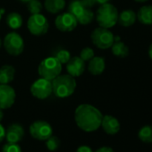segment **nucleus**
I'll list each match as a JSON object with an SVG mask.
<instances>
[{
    "label": "nucleus",
    "instance_id": "31",
    "mask_svg": "<svg viewBox=\"0 0 152 152\" xmlns=\"http://www.w3.org/2000/svg\"><path fill=\"white\" fill-rule=\"evenodd\" d=\"M76 152H93V150L91 149V147L89 146H86V145H83V146H80Z\"/></svg>",
    "mask_w": 152,
    "mask_h": 152
},
{
    "label": "nucleus",
    "instance_id": "35",
    "mask_svg": "<svg viewBox=\"0 0 152 152\" xmlns=\"http://www.w3.org/2000/svg\"><path fill=\"white\" fill-rule=\"evenodd\" d=\"M97 1V4H99V5H103V4H106V3H108L109 0H96Z\"/></svg>",
    "mask_w": 152,
    "mask_h": 152
},
{
    "label": "nucleus",
    "instance_id": "39",
    "mask_svg": "<svg viewBox=\"0 0 152 152\" xmlns=\"http://www.w3.org/2000/svg\"><path fill=\"white\" fill-rule=\"evenodd\" d=\"M1 17H2V12L0 10V20H1Z\"/></svg>",
    "mask_w": 152,
    "mask_h": 152
},
{
    "label": "nucleus",
    "instance_id": "22",
    "mask_svg": "<svg viewBox=\"0 0 152 152\" xmlns=\"http://www.w3.org/2000/svg\"><path fill=\"white\" fill-rule=\"evenodd\" d=\"M23 17L18 13H15V12L10 13L7 17V23L13 30H17L21 28L23 25Z\"/></svg>",
    "mask_w": 152,
    "mask_h": 152
},
{
    "label": "nucleus",
    "instance_id": "5",
    "mask_svg": "<svg viewBox=\"0 0 152 152\" xmlns=\"http://www.w3.org/2000/svg\"><path fill=\"white\" fill-rule=\"evenodd\" d=\"M92 43L100 49H107L112 47L115 42V36L109 29L99 27L91 33Z\"/></svg>",
    "mask_w": 152,
    "mask_h": 152
},
{
    "label": "nucleus",
    "instance_id": "33",
    "mask_svg": "<svg viewBox=\"0 0 152 152\" xmlns=\"http://www.w3.org/2000/svg\"><path fill=\"white\" fill-rule=\"evenodd\" d=\"M5 138H6V129L1 124H0V143L4 140Z\"/></svg>",
    "mask_w": 152,
    "mask_h": 152
},
{
    "label": "nucleus",
    "instance_id": "18",
    "mask_svg": "<svg viewBox=\"0 0 152 152\" xmlns=\"http://www.w3.org/2000/svg\"><path fill=\"white\" fill-rule=\"evenodd\" d=\"M137 20L144 25H152V6L148 5L140 7L138 11Z\"/></svg>",
    "mask_w": 152,
    "mask_h": 152
},
{
    "label": "nucleus",
    "instance_id": "16",
    "mask_svg": "<svg viewBox=\"0 0 152 152\" xmlns=\"http://www.w3.org/2000/svg\"><path fill=\"white\" fill-rule=\"evenodd\" d=\"M137 20V15L134 11L131 9H127L123 11L118 15L117 23L123 27H130L135 23Z\"/></svg>",
    "mask_w": 152,
    "mask_h": 152
},
{
    "label": "nucleus",
    "instance_id": "34",
    "mask_svg": "<svg viewBox=\"0 0 152 152\" xmlns=\"http://www.w3.org/2000/svg\"><path fill=\"white\" fill-rule=\"evenodd\" d=\"M148 56L150 57V59L152 60V43L150 44V46H149V48H148Z\"/></svg>",
    "mask_w": 152,
    "mask_h": 152
},
{
    "label": "nucleus",
    "instance_id": "27",
    "mask_svg": "<svg viewBox=\"0 0 152 152\" xmlns=\"http://www.w3.org/2000/svg\"><path fill=\"white\" fill-rule=\"evenodd\" d=\"M46 146L49 151H55L60 146V140L56 136L51 135L48 140H46Z\"/></svg>",
    "mask_w": 152,
    "mask_h": 152
},
{
    "label": "nucleus",
    "instance_id": "23",
    "mask_svg": "<svg viewBox=\"0 0 152 152\" xmlns=\"http://www.w3.org/2000/svg\"><path fill=\"white\" fill-rule=\"evenodd\" d=\"M139 139L145 143L152 142V125H144L142 126L138 132Z\"/></svg>",
    "mask_w": 152,
    "mask_h": 152
},
{
    "label": "nucleus",
    "instance_id": "2",
    "mask_svg": "<svg viewBox=\"0 0 152 152\" xmlns=\"http://www.w3.org/2000/svg\"><path fill=\"white\" fill-rule=\"evenodd\" d=\"M51 83L53 94L60 99L72 96L76 89V81L70 74H59Z\"/></svg>",
    "mask_w": 152,
    "mask_h": 152
},
{
    "label": "nucleus",
    "instance_id": "14",
    "mask_svg": "<svg viewBox=\"0 0 152 152\" xmlns=\"http://www.w3.org/2000/svg\"><path fill=\"white\" fill-rule=\"evenodd\" d=\"M100 126L103 128L105 132L109 135H115L120 131L119 121L117 120V118L110 115H103Z\"/></svg>",
    "mask_w": 152,
    "mask_h": 152
},
{
    "label": "nucleus",
    "instance_id": "7",
    "mask_svg": "<svg viewBox=\"0 0 152 152\" xmlns=\"http://www.w3.org/2000/svg\"><path fill=\"white\" fill-rule=\"evenodd\" d=\"M27 27L29 31L35 36H42L46 34L49 28L48 19L41 14L31 15L28 19Z\"/></svg>",
    "mask_w": 152,
    "mask_h": 152
},
{
    "label": "nucleus",
    "instance_id": "36",
    "mask_svg": "<svg viewBox=\"0 0 152 152\" xmlns=\"http://www.w3.org/2000/svg\"><path fill=\"white\" fill-rule=\"evenodd\" d=\"M3 117H4V113H3V109L0 108V122L3 120Z\"/></svg>",
    "mask_w": 152,
    "mask_h": 152
},
{
    "label": "nucleus",
    "instance_id": "4",
    "mask_svg": "<svg viewBox=\"0 0 152 152\" xmlns=\"http://www.w3.org/2000/svg\"><path fill=\"white\" fill-rule=\"evenodd\" d=\"M38 72L41 78L52 81L61 74L62 64L55 56H49L41 61Z\"/></svg>",
    "mask_w": 152,
    "mask_h": 152
},
{
    "label": "nucleus",
    "instance_id": "26",
    "mask_svg": "<svg viewBox=\"0 0 152 152\" xmlns=\"http://www.w3.org/2000/svg\"><path fill=\"white\" fill-rule=\"evenodd\" d=\"M54 56H55L62 64H66V63L70 60V58L72 57L70 52H69L68 50H66V49H60V50H58V51L55 54Z\"/></svg>",
    "mask_w": 152,
    "mask_h": 152
},
{
    "label": "nucleus",
    "instance_id": "28",
    "mask_svg": "<svg viewBox=\"0 0 152 152\" xmlns=\"http://www.w3.org/2000/svg\"><path fill=\"white\" fill-rule=\"evenodd\" d=\"M95 56L94 50L91 48H84L81 53H80V57L84 61V62H89L91 58Z\"/></svg>",
    "mask_w": 152,
    "mask_h": 152
},
{
    "label": "nucleus",
    "instance_id": "13",
    "mask_svg": "<svg viewBox=\"0 0 152 152\" xmlns=\"http://www.w3.org/2000/svg\"><path fill=\"white\" fill-rule=\"evenodd\" d=\"M24 136V129L19 124H13L6 130V140L7 142L18 143Z\"/></svg>",
    "mask_w": 152,
    "mask_h": 152
},
{
    "label": "nucleus",
    "instance_id": "11",
    "mask_svg": "<svg viewBox=\"0 0 152 152\" xmlns=\"http://www.w3.org/2000/svg\"><path fill=\"white\" fill-rule=\"evenodd\" d=\"M16 93L9 84H0V108L8 109L15 101Z\"/></svg>",
    "mask_w": 152,
    "mask_h": 152
},
{
    "label": "nucleus",
    "instance_id": "25",
    "mask_svg": "<svg viewBox=\"0 0 152 152\" xmlns=\"http://www.w3.org/2000/svg\"><path fill=\"white\" fill-rule=\"evenodd\" d=\"M28 4V11L31 15H37L40 14L42 11V4L39 1V0H31Z\"/></svg>",
    "mask_w": 152,
    "mask_h": 152
},
{
    "label": "nucleus",
    "instance_id": "30",
    "mask_svg": "<svg viewBox=\"0 0 152 152\" xmlns=\"http://www.w3.org/2000/svg\"><path fill=\"white\" fill-rule=\"evenodd\" d=\"M81 1L86 8H91L97 4L96 0H81Z\"/></svg>",
    "mask_w": 152,
    "mask_h": 152
},
{
    "label": "nucleus",
    "instance_id": "3",
    "mask_svg": "<svg viewBox=\"0 0 152 152\" xmlns=\"http://www.w3.org/2000/svg\"><path fill=\"white\" fill-rule=\"evenodd\" d=\"M118 15L117 8L114 5L106 3L100 5L96 14V19L99 27L110 29L117 23Z\"/></svg>",
    "mask_w": 152,
    "mask_h": 152
},
{
    "label": "nucleus",
    "instance_id": "6",
    "mask_svg": "<svg viewBox=\"0 0 152 152\" xmlns=\"http://www.w3.org/2000/svg\"><path fill=\"white\" fill-rule=\"evenodd\" d=\"M6 51L14 56H20L24 49V41L17 32H9L6 35L3 42Z\"/></svg>",
    "mask_w": 152,
    "mask_h": 152
},
{
    "label": "nucleus",
    "instance_id": "9",
    "mask_svg": "<svg viewBox=\"0 0 152 152\" xmlns=\"http://www.w3.org/2000/svg\"><path fill=\"white\" fill-rule=\"evenodd\" d=\"M31 135L39 140H46L53 135V129L50 124L46 121H35L30 126Z\"/></svg>",
    "mask_w": 152,
    "mask_h": 152
},
{
    "label": "nucleus",
    "instance_id": "15",
    "mask_svg": "<svg viewBox=\"0 0 152 152\" xmlns=\"http://www.w3.org/2000/svg\"><path fill=\"white\" fill-rule=\"evenodd\" d=\"M106 68L105 59L101 56H94L89 61L88 71L92 75H100Z\"/></svg>",
    "mask_w": 152,
    "mask_h": 152
},
{
    "label": "nucleus",
    "instance_id": "1",
    "mask_svg": "<svg viewBox=\"0 0 152 152\" xmlns=\"http://www.w3.org/2000/svg\"><path fill=\"white\" fill-rule=\"evenodd\" d=\"M102 118V113L97 107L90 104L78 106L74 112L76 124L80 129L88 132L97 131L101 125Z\"/></svg>",
    "mask_w": 152,
    "mask_h": 152
},
{
    "label": "nucleus",
    "instance_id": "12",
    "mask_svg": "<svg viewBox=\"0 0 152 152\" xmlns=\"http://www.w3.org/2000/svg\"><path fill=\"white\" fill-rule=\"evenodd\" d=\"M86 62H84L80 56L71 57L70 60L66 63V71L68 74L72 77H79L86 69Z\"/></svg>",
    "mask_w": 152,
    "mask_h": 152
},
{
    "label": "nucleus",
    "instance_id": "19",
    "mask_svg": "<svg viewBox=\"0 0 152 152\" xmlns=\"http://www.w3.org/2000/svg\"><path fill=\"white\" fill-rule=\"evenodd\" d=\"M45 9L50 14H58L65 7V0H45Z\"/></svg>",
    "mask_w": 152,
    "mask_h": 152
},
{
    "label": "nucleus",
    "instance_id": "10",
    "mask_svg": "<svg viewBox=\"0 0 152 152\" xmlns=\"http://www.w3.org/2000/svg\"><path fill=\"white\" fill-rule=\"evenodd\" d=\"M55 24L58 31L63 32H70L77 27L78 21L74 15L67 12L57 15L55 21Z\"/></svg>",
    "mask_w": 152,
    "mask_h": 152
},
{
    "label": "nucleus",
    "instance_id": "24",
    "mask_svg": "<svg viewBox=\"0 0 152 152\" xmlns=\"http://www.w3.org/2000/svg\"><path fill=\"white\" fill-rule=\"evenodd\" d=\"M93 19H94V13L90 8H86L84 12L83 13V15L77 19V21H78V23L80 24L87 25L92 23Z\"/></svg>",
    "mask_w": 152,
    "mask_h": 152
},
{
    "label": "nucleus",
    "instance_id": "38",
    "mask_svg": "<svg viewBox=\"0 0 152 152\" xmlns=\"http://www.w3.org/2000/svg\"><path fill=\"white\" fill-rule=\"evenodd\" d=\"M20 1L23 2V3H26V4H27V3H29L30 1H31V0H20Z\"/></svg>",
    "mask_w": 152,
    "mask_h": 152
},
{
    "label": "nucleus",
    "instance_id": "29",
    "mask_svg": "<svg viewBox=\"0 0 152 152\" xmlns=\"http://www.w3.org/2000/svg\"><path fill=\"white\" fill-rule=\"evenodd\" d=\"M2 152H23V151L18 143L7 142L6 145H4L2 148Z\"/></svg>",
    "mask_w": 152,
    "mask_h": 152
},
{
    "label": "nucleus",
    "instance_id": "32",
    "mask_svg": "<svg viewBox=\"0 0 152 152\" xmlns=\"http://www.w3.org/2000/svg\"><path fill=\"white\" fill-rule=\"evenodd\" d=\"M95 152H115L114 149L110 147H107V146H104V147H101L99 148H98Z\"/></svg>",
    "mask_w": 152,
    "mask_h": 152
},
{
    "label": "nucleus",
    "instance_id": "37",
    "mask_svg": "<svg viewBox=\"0 0 152 152\" xmlns=\"http://www.w3.org/2000/svg\"><path fill=\"white\" fill-rule=\"evenodd\" d=\"M136 2H138V3H145V2H147L148 0H135Z\"/></svg>",
    "mask_w": 152,
    "mask_h": 152
},
{
    "label": "nucleus",
    "instance_id": "8",
    "mask_svg": "<svg viewBox=\"0 0 152 152\" xmlns=\"http://www.w3.org/2000/svg\"><path fill=\"white\" fill-rule=\"evenodd\" d=\"M31 92L33 97L39 99H48L51 96V94H53L51 81L40 77L32 83L31 87Z\"/></svg>",
    "mask_w": 152,
    "mask_h": 152
},
{
    "label": "nucleus",
    "instance_id": "20",
    "mask_svg": "<svg viewBox=\"0 0 152 152\" xmlns=\"http://www.w3.org/2000/svg\"><path fill=\"white\" fill-rule=\"evenodd\" d=\"M111 48H112V53L117 57L124 58V57H126L129 55L128 47L122 41H118V40L115 41L113 43Z\"/></svg>",
    "mask_w": 152,
    "mask_h": 152
},
{
    "label": "nucleus",
    "instance_id": "40",
    "mask_svg": "<svg viewBox=\"0 0 152 152\" xmlns=\"http://www.w3.org/2000/svg\"><path fill=\"white\" fill-rule=\"evenodd\" d=\"M2 40H1V39H0V48H1V46H2Z\"/></svg>",
    "mask_w": 152,
    "mask_h": 152
},
{
    "label": "nucleus",
    "instance_id": "17",
    "mask_svg": "<svg viewBox=\"0 0 152 152\" xmlns=\"http://www.w3.org/2000/svg\"><path fill=\"white\" fill-rule=\"evenodd\" d=\"M15 69L14 66L6 64L0 68V84H9L14 81Z\"/></svg>",
    "mask_w": 152,
    "mask_h": 152
},
{
    "label": "nucleus",
    "instance_id": "21",
    "mask_svg": "<svg viewBox=\"0 0 152 152\" xmlns=\"http://www.w3.org/2000/svg\"><path fill=\"white\" fill-rule=\"evenodd\" d=\"M85 9L86 7L83 6L81 0H72L68 7V12L74 15L76 19H78L83 15Z\"/></svg>",
    "mask_w": 152,
    "mask_h": 152
}]
</instances>
